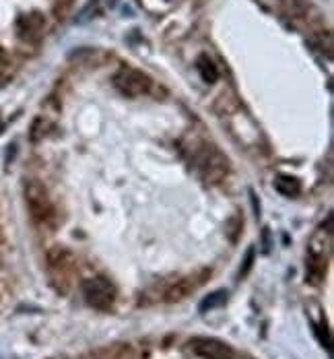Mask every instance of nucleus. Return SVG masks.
I'll use <instances>...</instances> for the list:
<instances>
[{"label": "nucleus", "instance_id": "1a4fd4ad", "mask_svg": "<svg viewBox=\"0 0 334 359\" xmlns=\"http://www.w3.org/2000/svg\"><path fill=\"white\" fill-rule=\"evenodd\" d=\"M43 32V19L39 15H27L19 19V36L25 39H37Z\"/></svg>", "mask_w": 334, "mask_h": 359}, {"label": "nucleus", "instance_id": "9d476101", "mask_svg": "<svg viewBox=\"0 0 334 359\" xmlns=\"http://www.w3.org/2000/svg\"><path fill=\"white\" fill-rule=\"evenodd\" d=\"M274 190L283 196H297L301 192V182L293 176H279L274 180Z\"/></svg>", "mask_w": 334, "mask_h": 359}, {"label": "nucleus", "instance_id": "f257e3e1", "mask_svg": "<svg viewBox=\"0 0 334 359\" xmlns=\"http://www.w3.org/2000/svg\"><path fill=\"white\" fill-rule=\"evenodd\" d=\"M46 269H48V279H50V285L56 289L60 295L69 293L74 285V279H76V258L71 250L67 248H52L48 252V258H46Z\"/></svg>", "mask_w": 334, "mask_h": 359}, {"label": "nucleus", "instance_id": "f03ea898", "mask_svg": "<svg viewBox=\"0 0 334 359\" xmlns=\"http://www.w3.org/2000/svg\"><path fill=\"white\" fill-rule=\"evenodd\" d=\"M23 194H25V205L29 209L32 219L39 227L52 229L58 223V213H56V207H54L46 186L37 180H27L23 186Z\"/></svg>", "mask_w": 334, "mask_h": 359}, {"label": "nucleus", "instance_id": "39448f33", "mask_svg": "<svg viewBox=\"0 0 334 359\" xmlns=\"http://www.w3.org/2000/svg\"><path fill=\"white\" fill-rule=\"evenodd\" d=\"M83 297L89 308L99 312H110L116 304V287L106 277H91L81 283Z\"/></svg>", "mask_w": 334, "mask_h": 359}, {"label": "nucleus", "instance_id": "6e6552de", "mask_svg": "<svg viewBox=\"0 0 334 359\" xmlns=\"http://www.w3.org/2000/svg\"><path fill=\"white\" fill-rule=\"evenodd\" d=\"M93 359H147L130 343H116L93 353Z\"/></svg>", "mask_w": 334, "mask_h": 359}, {"label": "nucleus", "instance_id": "ddd939ff", "mask_svg": "<svg viewBox=\"0 0 334 359\" xmlns=\"http://www.w3.org/2000/svg\"><path fill=\"white\" fill-rule=\"evenodd\" d=\"M252 260H254V250L250 248V250H248V256H246V260H244V262H246V264H244V271H239V277H246V275H248V271L252 269Z\"/></svg>", "mask_w": 334, "mask_h": 359}, {"label": "nucleus", "instance_id": "4468645a", "mask_svg": "<svg viewBox=\"0 0 334 359\" xmlns=\"http://www.w3.org/2000/svg\"><path fill=\"white\" fill-rule=\"evenodd\" d=\"M2 128H4V124H2V120H0V133H2Z\"/></svg>", "mask_w": 334, "mask_h": 359}, {"label": "nucleus", "instance_id": "20e7f679", "mask_svg": "<svg viewBox=\"0 0 334 359\" xmlns=\"http://www.w3.org/2000/svg\"><path fill=\"white\" fill-rule=\"evenodd\" d=\"M192 163L204 182H221L227 176V157L213 144H200L194 149Z\"/></svg>", "mask_w": 334, "mask_h": 359}, {"label": "nucleus", "instance_id": "f8f14e48", "mask_svg": "<svg viewBox=\"0 0 334 359\" xmlns=\"http://www.w3.org/2000/svg\"><path fill=\"white\" fill-rule=\"evenodd\" d=\"M225 299H227V293H225V291H217V293L209 295V297L200 304V312H207V310H213V308L221 306Z\"/></svg>", "mask_w": 334, "mask_h": 359}, {"label": "nucleus", "instance_id": "7ed1b4c3", "mask_svg": "<svg viewBox=\"0 0 334 359\" xmlns=\"http://www.w3.org/2000/svg\"><path fill=\"white\" fill-rule=\"evenodd\" d=\"M209 275H211V271H200V273H194V275H188V277H178V279H172L167 283L155 285L148 293H153V302L178 304V302L186 299L188 295H192L196 289L200 287L207 281Z\"/></svg>", "mask_w": 334, "mask_h": 359}, {"label": "nucleus", "instance_id": "9b49d317", "mask_svg": "<svg viewBox=\"0 0 334 359\" xmlns=\"http://www.w3.org/2000/svg\"><path fill=\"white\" fill-rule=\"evenodd\" d=\"M196 71L202 76L204 83H215V81L219 79L217 65H215L209 56H198V60H196Z\"/></svg>", "mask_w": 334, "mask_h": 359}, {"label": "nucleus", "instance_id": "423d86ee", "mask_svg": "<svg viewBox=\"0 0 334 359\" xmlns=\"http://www.w3.org/2000/svg\"><path fill=\"white\" fill-rule=\"evenodd\" d=\"M194 359H235L237 353L231 345L213 337H194L186 343Z\"/></svg>", "mask_w": 334, "mask_h": 359}, {"label": "nucleus", "instance_id": "0eeeda50", "mask_svg": "<svg viewBox=\"0 0 334 359\" xmlns=\"http://www.w3.org/2000/svg\"><path fill=\"white\" fill-rule=\"evenodd\" d=\"M113 85H116V89L120 93H124L128 97H141V95H147L151 91L153 81L148 79L145 72L124 67V69H120L113 74Z\"/></svg>", "mask_w": 334, "mask_h": 359}]
</instances>
